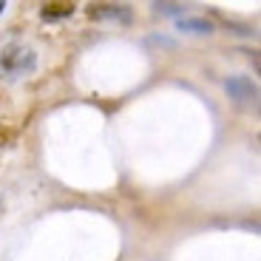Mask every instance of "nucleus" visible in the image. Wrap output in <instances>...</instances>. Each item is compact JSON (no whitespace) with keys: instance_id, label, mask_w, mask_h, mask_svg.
<instances>
[{"instance_id":"nucleus-1","label":"nucleus","mask_w":261,"mask_h":261,"mask_svg":"<svg viewBox=\"0 0 261 261\" xmlns=\"http://www.w3.org/2000/svg\"><path fill=\"white\" fill-rule=\"evenodd\" d=\"M37 65V57L29 46L23 43H9L0 54V77L6 80H17V77H26L29 71H34Z\"/></svg>"},{"instance_id":"nucleus-2","label":"nucleus","mask_w":261,"mask_h":261,"mask_svg":"<svg viewBox=\"0 0 261 261\" xmlns=\"http://www.w3.org/2000/svg\"><path fill=\"white\" fill-rule=\"evenodd\" d=\"M224 88H227L230 99H236V102H250V99L258 97L255 83H253V80H247V77H230L227 83H224Z\"/></svg>"},{"instance_id":"nucleus-3","label":"nucleus","mask_w":261,"mask_h":261,"mask_svg":"<svg viewBox=\"0 0 261 261\" xmlns=\"http://www.w3.org/2000/svg\"><path fill=\"white\" fill-rule=\"evenodd\" d=\"M74 3H46L40 9V17L43 20H63V17H71L74 14Z\"/></svg>"},{"instance_id":"nucleus-4","label":"nucleus","mask_w":261,"mask_h":261,"mask_svg":"<svg viewBox=\"0 0 261 261\" xmlns=\"http://www.w3.org/2000/svg\"><path fill=\"white\" fill-rule=\"evenodd\" d=\"M179 29L182 32H193V34H210L213 32V23L202 17H182L179 20Z\"/></svg>"},{"instance_id":"nucleus-5","label":"nucleus","mask_w":261,"mask_h":261,"mask_svg":"<svg viewBox=\"0 0 261 261\" xmlns=\"http://www.w3.org/2000/svg\"><path fill=\"white\" fill-rule=\"evenodd\" d=\"M91 17H128V9L125 6H91L88 9Z\"/></svg>"},{"instance_id":"nucleus-6","label":"nucleus","mask_w":261,"mask_h":261,"mask_svg":"<svg viewBox=\"0 0 261 261\" xmlns=\"http://www.w3.org/2000/svg\"><path fill=\"white\" fill-rule=\"evenodd\" d=\"M156 9L159 12H165V14H176L179 9H185L182 3H156Z\"/></svg>"},{"instance_id":"nucleus-7","label":"nucleus","mask_w":261,"mask_h":261,"mask_svg":"<svg viewBox=\"0 0 261 261\" xmlns=\"http://www.w3.org/2000/svg\"><path fill=\"white\" fill-rule=\"evenodd\" d=\"M3 9H6V3H3V0H0V14H3Z\"/></svg>"},{"instance_id":"nucleus-8","label":"nucleus","mask_w":261,"mask_h":261,"mask_svg":"<svg viewBox=\"0 0 261 261\" xmlns=\"http://www.w3.org/2000/svg\"><path fill=\"white\" fill-rule=\"evenodd\" d=\"M0 139H3V134H0Z\"/></svg>"}]
</instances>
